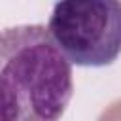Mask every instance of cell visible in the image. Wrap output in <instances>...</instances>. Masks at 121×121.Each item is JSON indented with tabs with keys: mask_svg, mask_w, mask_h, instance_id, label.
<instances>
[{
	"mask_svg": "<svg viewBox=\"0 0 121 121\" xmlns=\"http://www.w3.org/2000/svg\"><path fill=\"white\" fill-rule=\"evenodd\" d=\"M72 93L70 60L43 25L0 30V121H59Z\"/></svg>",
	"mask_w": 121,
	"mask_h": 121,
	"instance_id": "1",
	"label": "cell"
},
{
	"mask_svg": "<svg viewBox=\"0 0 121 121\" xmlns=\"http://www.w3.org/2000/svg\"><path fill=\"white\" fill-rule=\"evenodd\" d=\"M47 30L78 66H108L121 53V0H59Z\"/></svg>",
	"mask_w": 121,
	"mask_h": 121,
	"instance_id": "2",
	"label": "cell"
},
{
	"mask_svg": "<svg viewBox=\"0 0 121 121\" xmlns=\"http://www.w3.org/2000/svg\"><path fill=\"white\" fill-rule=\"evenodd\" d=\"M98 121H121V98L112 102L98 117Z\"/></svg>",
	"mask_w": 121,
	"mask_h": 121,
	"instance_id": "3",
	"label": "cell"
}]
</instances>
